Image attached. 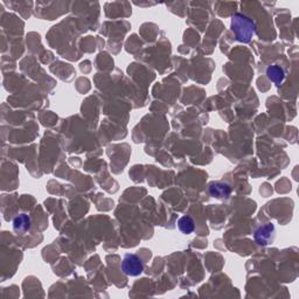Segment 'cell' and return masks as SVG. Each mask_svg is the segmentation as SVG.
<instances>
[{
	"instance_id": "obj_6",
	"label": "cell",
	"mask_w": 299,
	"mask_h": 299,
	"mask_svg": "<svg viewBox=\"0 0 299 299\" xmlns=\"http://www.w3.org/2000/svg\"><path fill=\"white\" fill-rule=\"evenodd\" d=\"M13 229L18 234H25L31 229V218L25 213L17 215L13 220Z\"/></svg>"
},
{
	"instance_id": "obj_1",
	"label": "cell",
	"mask_w": 299,
	"mask_h": 299,
	"mask_svg": "<svg viewBox=\"0 0 299 299\" xmlns=\"http://www.w3.org/2000/svg\"><path fill=\"white\" fill-rule=\"evenodd\" d=\"M231 32L234 33L235 39L242 43H249L255 34L256 27L252 19L236 13L231 17Z\"/></svg>"
},
{
	"instance_id": "obj_7",
	"label": "cell",
	"mask_w": 299,
	"mask_h": 299,
	"mask_svg": "<svg viewBox=\"0 0 299 299\" xmlns=\"http://www.w3.org/2000/svg\"><path fill=\"white\" fill-rule=\"evenodd\" d=\"M178 228L182 234L189 235V234L193 233L194 229H195V223H194V220L190 218V216L186 215V216H182V218L179 219Z\"/></svg>"
},
{
	"instance_id": "obj_2",
	"label": "cell",
	"mask_w": 299,
	"mask_h": 299,
	"mask_svg": "<svg viewBox=\"0 0 299 299\" xmlns=\"http://www.w3.org/2000/svg\"><path fill=\"white\" fill-rule=\"evenodd\" d=\"M122 271L131 277H137L144 271L143 261L134 254H126L122 261Z\"/></svg>"
},
{
	"instance_id": "obj_5",
	"label": "cell",
	"mask_w": 299,
	"mask_h": 299,
	"mask_svg": "<svg viewBox=\"0 0 299 299\" xmlns=\"http://www.w3.org/2000/svg\"><path fill=\"white\" fill-rule=\"evenodd\" d=\"M267 76L272 83H275L276 85H280L284 82V80H285L286 73L283 67H280L279 65H272L268 67Z\"/></svg>"
},
{
	"instance_id": "obj_3",
	"label": "cell",
	"mask_w": 299,
	"mask_h": 299,
	"mask_svg": "<svg viewBox=\"0 0 299 299\" xmlns=\"http://www.w3.org/2000/svg\"><path fill=\"white\" fill-rule=\"evenodd\" d=\"M276 236V230L272 223H265L262 224L254 233V237L255 241L259 243L260 245H268L271 242H274Z\"/></svg>"
},
{
	"instance_id": "obj_4",
	"label": "cell",
	"mask_w": 299,
	"mask_h": 299,
	"mask_svg": "<svg viewBox=\"0 0 299 299\" xmlns=\"http://www.w3.org/2000/svg\"><path fill=\"white\" fill-rule=\"evenodd\" d=\"M230 193V186L222 181H214L209 185V194L216 199H227V197H229Z\"/></svg>"
}]
</instances>
